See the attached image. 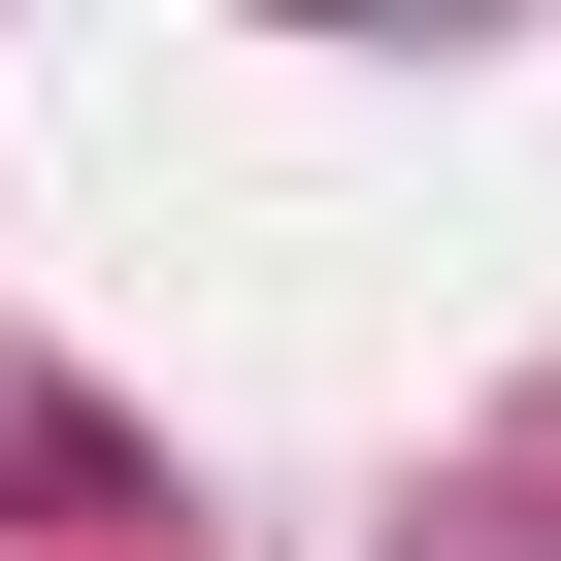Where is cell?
<instances>
[{"label":"cell","mask_w":561,"mask_h":561,"mask_svg":"<svg viewBox=\"0 0 561 561\" xmlns=\"http://www.w3.org/2000/svg\"><path fill=\"white\" fill-rule=\"evenodd\" d=\"M462 561H561V528H462Z\"/></svg>","instance_id":"cell-1"}]
</instances>
